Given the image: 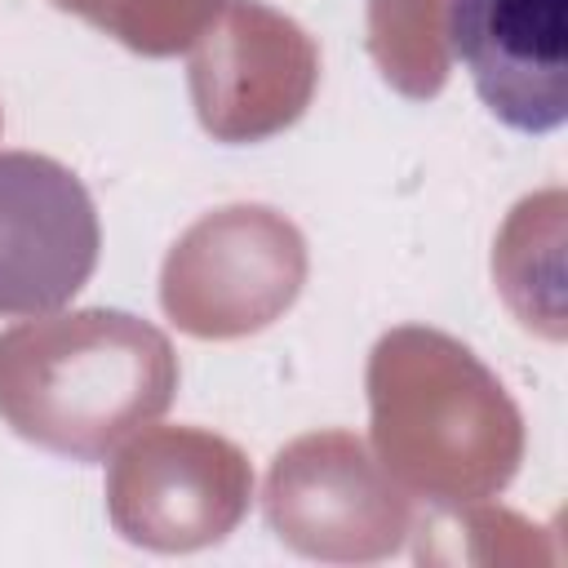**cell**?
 Returning <instances> with one entry per match:
<instances>
[{
	"mask_svg": "<svg viewBox=\"0 0 568 568\" xmlns=\"http://www.w3.org/2000/svg\"><path fill=\"white\" fill-rule=\"evenodd\" d=\"M448 49L493 120L541 138L568 120V0H448Z\"/></svg>",
	"mask_w": 568,
	"mask_h": 568,
	"instance_id": "cell-1",
	"label": "cell"
},
{
	"mask_svg": "<svg viewBox=\"0 0 568 568\" xmlns=\"http://www.w3.org/2000/svg\"><path fill=\"white\" fill-rule=\"evenodd\" d=\"M98 262V217L62 164L0 155V315L62 306Z\"/></svg>",
	"mask_w": 568,
	"mask_h": 568,
	"instance_id": "cell-2",
	"label": "cell"
}]
</instances>
